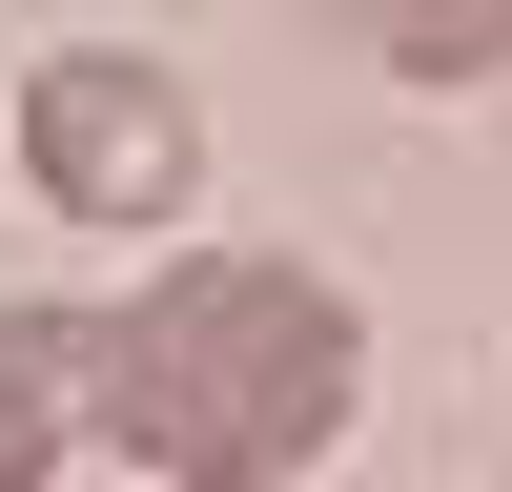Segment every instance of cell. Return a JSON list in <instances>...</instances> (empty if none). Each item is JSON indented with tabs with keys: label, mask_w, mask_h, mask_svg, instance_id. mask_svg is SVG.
I'll list each match as a JSON object with an SVG mask.
<instances>
[{
	"label": "cell",
	"mask_w": 512,
	"mask_h": 492,
	"mask_svg": "<svg viewBox=\"0 0 512 492\" xmlns=\"http://www.w3.org/2000/svg\"><path fill=\"white\" fill-rule=\"evenodd\" d=\"M390 82H512V0H349Z\"/></svg>",
	"instance_id": "4"
},
{
	"label": "cell",
	"mask_w": 512,
	"mask_h": 492,
	"mask_svg": "<svg viewBox=\"0 0 512 492\" xmlns=\"http://www.w3.org/2000/svg\"><path fill=\"white\" fill-rule=\"evenodd\" d=\"M369 410V308L287 246H185L123 308H82V451L164 492H287Z\"/></svg>",
	"instance_id": "1"
},
{
	"label": "cell",
	"mask_w": 512,
	"mask_h": 492,
	"mask_svg": "<svg viewBox=\"0 0 512 492\" xmlns=\"http://www.w3.org/2000/svg\"><path fill=\"white\" fill-rule=\"evenodd\" d=\"M21 185L62 205V226H185L205 205V103L185 62H144V41H62V62H21Z\"/></svg>",
	"instance_id": "2"
},
{
	"label": "cell",
	"mask_w": 512,
	"mask_h": 492,
	"mask_svg": "<svg viewBox=\"0 0 512 492\" xmlns=\"http://www.w3.org/2000/svg\"><path fill=\"white\" fill-rule=\"evenodd\" d=\"M82 451V308H0V492Z\"/></svg>",
	"instance_id": "3"
}]
</instances>
